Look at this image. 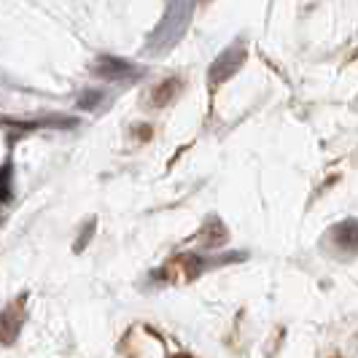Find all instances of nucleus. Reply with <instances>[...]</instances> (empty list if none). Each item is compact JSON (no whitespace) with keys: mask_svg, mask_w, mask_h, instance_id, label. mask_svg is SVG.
Masks as SVG:
<instances>
[{"mask_svg":"<svg viewBox=\"0 0 358 358\" xmlns=\"http://www.w3.org/2000/svg\"><path fill=\"white\" fill-rule=\"evenodd\" d=\"M331 243L345 251H358V221H342L331 229Z\"/></svg>","mask_w":358,"mask_h":358,"instance_id":"f257e3e1","label":"nucleus"},{"mask_svg":"<svg viewBox=\"0 0 358 358\" xmlns=\"http://www.w3.org/2000/svg\"><path fill=\"white\" fill-rule=\"evenodd\" d=\"M178 92H180L178 78H167V81H162V84H157V87L151 90V106L154 108L170 106V103L176 100V94H178Z\"/></svg>","mask_w":358,"mask_h":358,"instance_id":"f03ea898","label":"nucleus"},{"mask_svg":"<svg viewBox=\"0 0 358 358\" xmlns=\"http://www.w3.org/2000/svg\"><path fill=\"white\" fill-rule=\"evenodd\" d=\"M202 243H205L208 248H218V245H224V243H227V229H224V224H218L215 218H210V221L205 224Z\"/></svg>","mask_w":358,"mask_h":358,"instance_id":"7ed1b4c3","label":"nucleus"},{"mask_svg":"<svg viewBox=\"0 0 358 358\" xmlns=\"http://www.w3.org/2000/svg\"><path fill=\"white\" fill-rule=\"evenodd\" d=\"M176 358H192V356H186V353H180V356H176Z\"/></svg>","mask_w":358,"mask_h":358,"instance_id":"20e7f679","label":"nucleus"}]
</instances>
